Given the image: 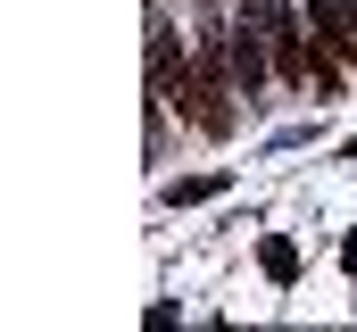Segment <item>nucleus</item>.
Wrapping results in <instances>:
<instances>
[{"label":"nucleus","mask_w":357,"mask_h":332,"mask_svg":"<svg viewBox=\"0 0 357 332\" xmlns=\"http://www.w3.org/2000/svg\"><path fill=\"white\" fill-rule=\"evenodd\" d=\"M142 42H150V91H158V100H175V83L191 75V59H183V42H175V17H167V8H150Z\"/></svg>","instance_id":"nucleus-1"},{"label":"nucleus","mask_w":357,"mask_h":332,"mask_svg":"<svg viewBox=\"0 0 357 332\" xmlns=\"http://www.w3.org/2000/svg\"><path fill=\"white\" fill-rule=\"evenodd\" d=\"M316 25V50H333L341 67H357V0H299Z\"/></svg>","instance_id":"nucleus-2"},{"label":"nucleus","mask_w":357,"mask_h":332,"mask_svg":"<svg viewBox=\"0 0 357 332\" xmlns=\"http://www.w3.org/2000/svg\"><path fill=\"white\" fill-rule=\"evenodd\" d=\"M258 266H266L274 282H291V274H299V249L291 241H258Z\"/></svg>","instance_id":"nucleus-4"},{"label":"nucleus","mask_w":357,"mask_h":332,"mask_svg":"<svg viewBox=\"0 0 357 332\" xmlns=\"http://www.w3.org/2000/svg\"><path fill=\"white\" fill-rule=\"evenodd\" d=\"M216 191H225V174H191V183H167V208H199Z\"/></svg>","instance_id":"nucleus-3"}]
</instances>
